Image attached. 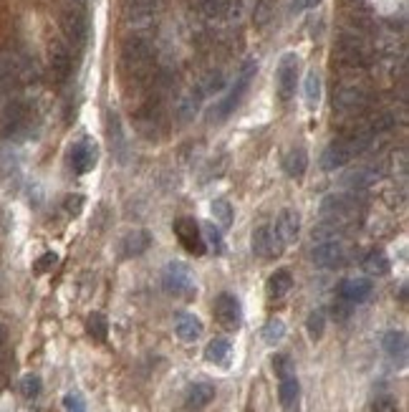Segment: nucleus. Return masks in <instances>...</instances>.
Wrapping results in <instances>:
<instances>
[{
	"label": "nucleus",
	"mask_w": 409,
	"mask_h": 412,
	"mask_svg": "<svg viewBox=\"0 0 409 412\" xmlns=\"http://www.w3.org/2000/svg\"><path fill=\"white\" fill-rule=\"evenodd\" d=\"M354 155H356V150H354V145H351V140L331 142V145L323 150V155H321V170L336 172V170H341Z\"/></svg>",
	"instance_id": "14"
},
{
	"label": "nucleus",
	"mask_w": 409,
	"mask_h": 412,
	"mask_svg": "<svg viewBox=\"0 0 409 412\" xmlns=\"http://www.w3.org/2000/svg\"><path fill=\"white\" fill-rule=\"evenodd\" d=\"M63 410L66 412H86V402H83V397L76 395V392H68V395L63 397Z\"/></svg>",
	"instance_id": "41"
},
{
	"label": "nucleus",
	"mask_w": 409,
	"mask_h": 412,
	"mask_svg": "<svg viewBox=\"0 0 409 412\" xmlns=\"http://www.w3.org/2000/svg\"><path fill=\"white\" fill-rule=\"evenodd\" d=\"M162 289L170 296H185V299H192L195 291H197V284H195V276L190 271L187 263L172 261L165 266L162 271Z\"/></svg>",
	"instance_id": "5"
},
{
	"label": "nucleus",
	"mask_w": 409,
	"mask_h": 412,
	"mask_svg": "<svg viewBox=\"0 0 409 412\" xmlns=\"http://www.w3.org/2000/svg\"><path fill=\"white\" fill-rule=\"evenodd\" d=\"M366 104H369V96L361 89H356V86H343V89H338L336 96H333V109H338V112L343 114L361 112Z\"/></svg>",
	"instance_id": "15"
},
{
	"label": "nucleus",
	"mask_w": 409,
	"mask_h": 412,
	"mask_svg": "<svg viewBox=\"0 0 409 412\" xmlns=\"http://www.w3.org/2000/svg\"><path fill=\"white\" fill-rule=\"evenodd\" d=\"M21 395L26 397V400H36V397L41 395V377L38 374H26V377L21 379Z\"/></svg>",
	"instance_id": "37"
},
{
	"label": "nucleus",
	"mask_w": 409,
	"mask_h": 412,
	"mask_svg": "<svg viewBox=\"0 0 409 412\" xmlns=\"http://www.w3.org/2000/svg\"><path fill=\"white\" fill-rule=\"evenodd\" d=\"M48 68L51 76H53L56 84H63L73 71V58H71V48H68L63 41H51L48 46Z\"/></svg>",
	"instance_id": "10"
},
{
	"label": "nucleus",
	"mask_w": 409,
	"mask_h": 412,
	"mask_svg": "<svg viewBox=\"0 0 409 412\" xmlns=\"http://www.w3.org/2000/svg\"><path fill=\"white\" fill-rule=\"evenodd\" d=\"M200 230H202V233H204L202 238L207 240V243H210L212 251H215V253H222V235H220V230H217L212 223H204Z\"/></svg>",
	"instance_id": "38"
},
{
	"label": "nucleus",
	"mask_w": 409,
	"mask_h": 412,
	"mask_svg": "<svg viewBox=\"0 0 409 412\" xmlns=\"http://www.w3.org/2000/svg\"><path fill=\"white\" fill-rule=\"evenodd\" d=\"M255 73H258V63L250 58V61L243 63L240 73L235 76V84H232L230 94L222 96L215 106H210V112H207V122H210V124H222L232 112H235V109H238V104L243 101L245 91L250 89V81H253Z\"/></svg>",
	"instance_id": "1"
},
{
	"label": "nucleus",
	"mask_w": 409,
	"mask_h": 412,
	"mask_svg": "<svg viewBox=\"0 0 409 412\" xmlns=\"http://www.w3.org/2000/svg\"><path fill=\"white\" fill-rule=\"evenodd\" d=\"M276 3L278 0H255V13H253V21L258 29H266L271 18L276 16Z\"/></svg>",
	"instance_id": "32"
},
{
	"label": "nucleus",
	"mask_w": 409,
	"mask_h": 412,
	"mask_svg": "<svg viewBox=\"0 0 409 412\" xmlns=\"http://www.w3.org/2000/svg\"><path fill=\"white\" fill-rule=\"evenodd\" d=\"M96 160H99V150L91 140H81L71 147L68 152V165L76 175H86L96 168Z\"/></svg>",
	"instance_id": "13"
},
{
	"label": "nucleus",
	"mask_w": 409,
	"mask_h": 412,
	"mask_svg": "<svg viewBox=\"0 0 409 412\" xmlns=\"http://www.w3.org/2000/svg\"><path fill=\"white\" fill-rule=\"evenodd\" d=\"M212 311H215L217 324H220L222 329H227V331H238L240 324H243V309H240V301L232 294H227V291L215 299Z\"/></svg>",
	"instance_id": "9"
},
{
	"label": "nucleus",
	"mask_w": 409,
	"mask_h": 412,
	"mask_svg": "<svg viewBox=\"0 0 409 412\" xmlns=\"http://www.w3.org/2000/svg\"><path fill=\"white\" fill-rule=\"evenodd\" d=\"M76 3H86V0H76Z\"/></svg>",
	"instance_id": "48"
},
{
	"label": "nucleus",
	"mask_w": 409,
	"mask_h": 412,
	"mask_svg": "<svg viewBox=\"0 0 409 412\" xmlns=\"http://www.w3.org/2000/svg\"><path fill=\"white\" fill-rule=\"evenodd\" d=\"M273 369H276L278 377H288V374H296V372H294V364H291V356H288V354H276V356H273Z\"/></svg>",
	"instance_id": "39"
},
{
	"label": "nucleus",
	"mask_w": 409,
	"mask_h": 412,
	"mask_svg": "<svg viewBox=\"0 0 409 412\" xmlns=\"http://www.w3.org/2000/svg\"><path fill=\"white\" fill-rule=\"evenodd\" d=\"M276 230H278V235H281V240L286 245L296 243V238H299V233H301V215L296 210H291V207H286V210L278 215Z\"/></svg>",
	"instance_id": "20"
},
{
	"label": "nucleus",
	"mask_w": 409,
	"mask_h": 412,
	"mask_svg": "<svg viewBox=\"0 0 409 412\" xmlns=\"http://www.w3.org/2000/svg\"><path fill=\"white\" fill-rule=\"evenodd\" d=\"M379 177H382V175H379V168L374 165V168H364V170H354V172H348L346 177H343V185L356 192V190H364V187H369V185H374Z\"/></svg>",
	"instance_id": "26"
},
{
	"label": "nucleus",
	"mask_w": 409,
	"mask_h": 412,
	"mask_svg": "<svg viewBox=\"0 0 409 412\" xmlns=\"http://www.w3.org/2000/svg\"><path fill=\"white\" fill-rule=\"evenodd\" d=\"M351 307H354V304H348V301H343V299H336V304H333V319H336V321H346L348 316H351Z\"/></svg>",
	"instance_id": "42"
},
{
	"label": "nucleus",
	"mask_w": 409,
	"mask_h": 412,
	"mask_svg": "<svg viewBox=\"0 0 409 412\" xmlns=\"http://www.w3.org/2000/svg\"><path fill=\"white\" fill-rule=\"evenodd\" d=\"M61 34L63 38H66L68 48H83V43H86V36H89V26H86V18H83L81 11H73V8H68V11L61 13Z\"/></svg>",
	"instance_id": "12"
},
{
	"label": "nucleus",
	"mask_w": 409,
	"mask_h": 412,
	"mask_svg": "<svg viewBox=\"0 0 409 412\" xmlns=\"http://www.w3.org/2000/svg\"><path fill=\"white\" fill-rule=\"evenodd\" d=\"M304 96L309 109H316L321 101V76L319 71H309L306 73V84H304Z\"/></svg>",
	"instance_id": "30"
},
{
	"label": "nucleus",
	"mask_w": 409,
	"mask_h": 412,
	"mask_svg": "<svg viewBox=\"0 0 409 412\" xmlns=\"http://www.w3.org/2000/svg\"><path fill=\"white\" fill-rule=\"evenodd\" d=\"M371 412H399V405H397L394 397L382 395V397H376V400L371 402Z\"/></svg>",
	"instance_id": "40"
},
{
	"label": "nucleus",
	"mask_w": 409,
	"mask_h": 412,
	"mask_svg": "<svg viewBox=\"0 0 409 412\" xmlns=\"http://www.w3.org/2000/svg\"><path fill=\"white\" fill-rule=\"evenodd\" d=\"M175 331L182 341H195L202 336V321H200L195 314L190 311H180L175 314Z\"/></svg>",
	"instance_id": "21"
},
{
	"label": "nucleus",
	"mask_w": 409,
	"mask_h": 412,
	"mask_svg": "<svg viewBox=\"0 0 409 412\" xmlns=\"http://www.w3.org/2000/svg\"><path fill=\"white\" fill-rule=\"evenodd\" d=\"M6 341H8V331H6V326L0 324V351H3V346H6Z\"/></svg>",
	"instance_id": "46"
},
{
	"label": "nucleus",
	"mask_w": 409,
	"mask_h": 412,
	"mask_svg": "<svg viewBox=\"0 0 409 412\" xmlns=\"http://www.w3.org/2000/svg\"><path fill=\"white\" fill-rule=\"evenodd\" d=\"M399 299L407 301V286H402V291H399Z\"/></svg>",
	"instance_id": "47"
},
{
	"label": "nucleus",
	"mask_w": 409,
	"mask_h": 412,
	"mask_svg": "<svg viewBox=\"0 0 409 412\" xmlns=\"http://www.w3.org/2000/svg\"><path fill=\"white\" fill-rule=\"evenodd\" d=\"M296 81H299V56L296 53H283L281 61H278L276 68V86H278V96L283 101H288L296 94Z\"/></svg>",
	"instance_id": "8"
},
{
	"label": "nucleus",
	"mask_w": 409,
	"mask_h": 412,
	"mask_svg": "<svg viewBox=\"0 0 409 412\" xmlns=\"http://www.w3.org/2000/svg\"><path fill=\"white\" fill-rule=\"evenodd\" d=\"M374 294V286L369 279H346L338 284V299L348 304H366Z\"/></svg>",
	"instance_id": "16"
},
{
	"label": "nucleus",
	"mask_w": 409,
	"mask_h": 412,
	"mask_svg": "<svg viewBox=\"0 0 409 412\" xmlns=\"http://www.w3.org/2000/svg\"><path fill=\"white\" fill-rule=\"evenodd\" d=\"M152 245V235L147 233V230H132V233H127L122 238V243H119V253H122V258H137L142 256L144 251H150Z\"/></svg>",
	"instance_id": "18"
},
{
	"label": "nucleus",
	"mask_w": 409,
	"mask_h": 412,
	"mask_svg": "<svg viewBox=\"0 0 409 412\" xmlns=\"http://www.w3.org/2000/svg\"><path fill=\"white\" fill-rule=\"evenodd\" d=\"M63 207H66L68 215H78L81 207H83V197L81 195H68L66 202H63Z\"/></svg>",
	"instance_id": "44"
},
{
	"label": "nucleus",
	"mask_w": 409,
	"mask_h": 412,
	"mask_svg": "<svg viewBox=\"0 0 409 412\" xmlns=\"http://www.w3.org/2000/svg\"><path fill=\"white\" fill-rule=\"evenodd\" d=\"M309 168V155H306L304 147H291V150L283 155V170L291 177H301Z\"/></svg>",
	"instance_id": "25"
},
{
	"label": "nucleus",
	"mask_w": 409,
	"mask_h": 412,
	"mask_svg": "<svg viewBox=\"0 0 409 412\" xmlns=\"http://www.w3.org/2000/svg\"><path fill=\"white\" fill-rule=\"evenodd\" d=\"M323 329H326V316L323 311H311L309 319H306V331L314 341H319L323 336Z\"/></svg>",
	"instance_id": "34"
},
{
	"label": "nucleus",
	"mask_w": 409,
	"mask_h": 412,
	"mask_svg": "<svg viewBox=\"0 0 409 412\" xmlns=\"http://www.w3.org/2000/svg\"><path fill=\"white\" fill-rule=\"evenodd\" d=\"M321 217L326 223H333L338 228L343 225H351L356 223L361 217V205L356 202V197L351 195H343V192H333V195H326L323 202H321Z\"/></svg>",
	"instance_id": "3"
},
{
	"label": "nucleus",
	"mask_w": 409,
	"mask_h": 412,
	"mask_svg": "<svg viewBox=\"0 0 409 412\" xmlns=\"http://www.w3.org/2000/svg\"><path fill=\"white\" fill-rule=\"evenodd\" d=\"M56 261H58V256H56V253H43V256L38 258V261H36V266H33V271L36 273H46V271H51V268L56 266Z\"/></svg>",
	"instance_id": "43"
},
{
	"label": "nucleus",
	"mask_w": 409,
	"mask_h": 412,
	"mask_svg": "<svg viewBox=\"0 0 409 412\" xmlns=\"http://www.w3.org/2000/svg\"><path fill=\"white\" fill-rule=\"evenodd\" d=\"M361 266H364V271L369 273V276H387L389 258L384 251H369L364 256V261H361Z\"/></svg>",
	"instance_id": "29"
},
{
	"label": "nucleus",
	"mask_w": 409,
	"mask_h": 412,
	"mask_svg": "<svg viewBox=\"0 0 409 412\" xmlns=\"http://www.w3.org/2000/svg\"><path fill=\"white\" fill-rule=\"evenodd\" d=\"M212 397H215V387L210 382H195L185 395V405L190 410H202L204 405H210Z\"/></svg>",
	"instance_id": "23"
},
{
	"label": "nucleus",
	"mask_w": 409,
	"mask_h": 412,
	"mask_svg": "<svg viewBox=\"0 0 409 412\" xmlns=\"http://www.w3.org/2000/svg\"><path fill=\"white\" fill-rule=\"evenodd\" d=\"M212 215H215V220L222 225V228H230L232 225V205L227 200H215L210 205Z\"/></svg>",
	"instance_id": "36"
},
{
	"label": "nucleus",
	"mask_w": 409,
	"mask_h": 412,
	"mask_svg": "<svg viewBox=\"0 0 409 412\" xmlns=\"http://www.w3.org/2000/svg\"><path fill=\"white\" fill-rule=\"evenodd\" d=\"M338 58H341L346 66H366V63H369L364 43L356 38H341V43H338Z\"/></svg>",
	"instance_id": "19"
},
{
	"label": "nucleus",
	"mask_w": 409,
	"mask_h": 412,
	"mask_svg": "<svg viewBox=\"0 0 409 412\" xmlns=\"http://www.w3.org/2000/svg\"><path fill=\"white\" fill-rule=\"evenodd\" d=\"M86 331H89L91 339L106 341V336H109V324H106L104 314H99V311L89 314V319H86Z\"/></svg>",
	"instance_id": "31"
},
{
	"label": "nucleus",
	"mask_w": 409,
	"mask_h": 412,
	"mask_svg": "<svg viewBox=\"0 0 409 412\" xmlns=\"http://www.w3.org/2000/svg\"><path fill=\"white\" fill-rule=\"evenodd\" d=\"M124 71L129 73V76H134L137 81H142V78L150 76L152 71V46L147 38H142V36H134V38H129L127 43H124Z\"/></svg>",
	"instance_id": "4"
},
{
	"label": "nucleus",
	"mask_w": 409,
	"mask_h": 412,
	"mask_svg": "<svg viewBox=\"0 0 409 412\" xmlns=\"http://www.w3.org/2000/svg\"><path fill=\"white\" fill-rule=\"evenodd\" d=\"M311 261L319 268H338L346 263V245L341 243V238L323 240V243H314L311 251Z\"/></svg>",
	"instance_id": "11"
},
{
	"label": "nucleus",
	"mask_w": 409,
	"mask_h": 412,
	"mask_svg": "<svg viewBox=\"0 0 409 412\" xmlns=\"http://www.w3.org/2000/svg\"><path fill=\"white\" fill-rule=\"evenodd\" d=\"M202 13L210 18V21H220V18L238 16V13H235V3H232V0H204V3H202Z\"/></svg>",
	"instance_id": "28"
},
{
	"label": "nucleus",
	"mask_w": 409,
	"mask_h": 412,
	"mask_svg": "<svg viewBox=\"0 0 409 412\" xmlns=\"http://www.w3.org/2000/svg\"><path fill=\"white\" fill-rule=\"evenodd\" d=\"M222 86H225V76H222L220 71H210L207 73V76L202 78V81H200L197 86H195V89L200 91V96H207V94H215V91H220Z\"/></svg>",
	"instance_id": "33"
},
{
	"label": "nucleus",
	"mask_w": 409,
	"mask_h": 412,
	"mask_svg": "<svg viewBox=\"0 0 409 412\" xmlns=\"http://www.w3.org/2000/svg\"><path fill=\"white\" fill-rule=\"evenodd\" d=\"M177 240L182 243V248L192 256H204L207 251V245H204V238H202V230H200V223L195 217H177L175 225H172Z\"/></svg>",
	"instance_id": "7"
},
{
	"label": "nucleus",
	"mask_w": 409,
	"mask_h": 412,
	"mask_svg": "<svg viewBox=\"0 0 409 412\" xmlns=\"http://www.w3.org/2000/svg\"><path fill=\"white\" fill-rule=\"evenodd\" d=\"M250 248L258 258L263 261H273L278 258L283 251H286V243L278 235L276 225H260V228L253 230V240H250Z\"/></svg>",
	"instance_id": "6"
},
{
	"label": "nucleus",
	"mask_w": 409,
	"mask_h": 412,
	"mask_svg": "<svg viewBox=\"0 0 409 412\" xmlns=\"http://www.w3.org/2000/svg\"><path fill=\"white\" fill-rule=\"evenodd\" d=\"M291 289H294V276H291L288 268H278V271L273 273L271 279H268V284H266L268 299H271V301L283 299V296H286Z\"/></svg>",
	"instance_id": "24"
},
{
	"label": "nucleus",
	"mask_w": 409,
	"mask_h": 412,
	"mask_svg": "<svg viewBox=\"0 0 409 412\" xmlns=\"http://www.w3.org/2000/svg\"><path fill=\"white\" fill-rule=\"evenodd\" d=\"M38 66L33 58L16 53V51H3L0 53V84L3 86H28L38 81Z\"/></svg>",
	"instance_id": "2"
},
{
	"label": "nucleus",
	"mask_w": 409,
	"mask_h": 412,
	"mask_svg": "<svg viewBox=\"0 0 409 412\" xmlns=\"http://www.w3.org/2000/svg\"><path fill=\"white\" fill-rule=\"evenodd\" d=\"M232 356V344L227 339H222V336H217V339H212L210 344L204 346V359L212 364H227Z\"/></svg>",
	"instance_id": "27"
},
{
	"label": "nucleus",
	"mask_w": 409,
	"mask_h": 412,
	"mask_svg": "<svg viewBox=\"0 0 409 412\" xmlns=\"http://www.w3.org/2000/svg\"><path fill=\"white\" fill-rule=\"evenodd\" d=\"M382 346L389 354V359L404 364L407 362V334L404 331H387L382 336Z\"/></svg>",
	"instance_id": "22"
},
{
	"label": "nucleus",
	"mask_w": 409,
	"mask_h": 412,
	"mask_svg": "<svg viewBox=\"0 0 409 412\" xmlns=\"http://www.w3.org/2000/svg\"><path fill=\"white\" fill-rule=\"evenodd\" d=\"M286 336V324L281 319H271V321L263 326V341L266 344H278V341Z\"/></svg>",
	"instance_id": "35"
},
{
	"label": "nucleus",
	"mask_w": 409,
	"mask_h": 412,
	"mask_svg": "<svg viewBox=\"0 0 409 412\" xmlns=\"http://www.w3.org/2000/svg\"><path fill=\"white\" fill-rule=\"evenodd\" d=\"M319 3H321V0H294V3H291V11H294V13H304V11H311V8H316Z\"/></svg>",
	"instance_id": "45"
},
{
	"label": "nucleus",
	"mask_w": 409,
	"mask_h": 412,
	"mask_svg": "<svg viewBox=\"0 0 409 412\" xmlns=\"http://www.w3.org/2000/svg\"><path fill=\"white\" fill-rule=\"evenodd\" d=\"M278 397H281L283 412H299L301 410V384H299V379H296V374L281 377V384H278Z\"/></svg>",
	"instance_id": "17"
}]
</instances>
